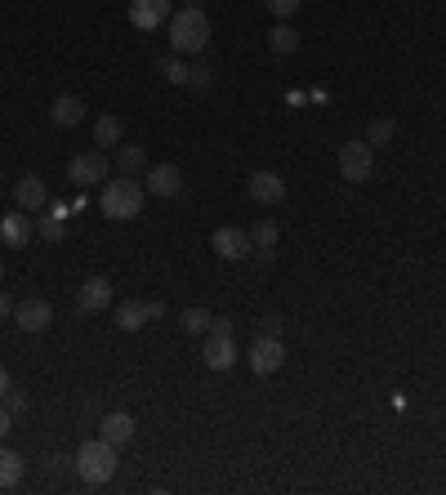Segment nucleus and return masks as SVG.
I'll list each match as a JSON object with an SVG mask.
<instances>
[{"label": "nucleus", "instance_id": "nucleus-1", "mask_svg": "<svg viewBox=\"0 0 446 495\" xmlns=\"http://www.w3.org/2000/svg\"><path fill=\"white\" fill-rule=\"evenodd\" d=\"M170 50L174 54H201L210 41V18L201 14V5H183L179 14H170Z\"/></svg>", "mask_w": 446, "mask_h": 495}, {"label": "nucleus", "instance_id": "nucleus-2", "mask_svg": "<svg viewBox=\"0 0 446 495\" xmlns=\"http://www.w3.org/2000/svg\"><path fill=\"white\" fill-rule=\"evenodd\" d=\"M99 210L116 223L143 215V188H139L134 179H125V174H116V179L108 174V179L99 183Z\"/></svg>", "mask_w": 446, "mask_h": 495}, {"label": "nucleus", "instance_id": "nucleus-20", "mask_svg": "<svg viewBox=\"0 0 446 495\" xmlns=\"http://www.w3.org/2000/svg\"><path fill=\"white\" fill-rule=\"evenodd\" d=\"M277 223L273 219H259L255 223V232H250V246H255V255L259 259H273V250H277Z\"/></svg>", "mask_w": 446, "mask_h": 495}, {"label": "nucleus", "instance_id": "nucleus-35", "mask_svg": "<svg viewBox=\"0 0 446 495\" xmlns=\"http://www.w3.org/2000/svg\"><path fill=\"white\" fill-rule=\"evenodd\" d=\"M5 317H14V299L0 290V322H5Z\"/></svg>", "mask_w": 446, "mask_h": 495}, {"label": "nucleus", "instance_id": "nucleus-29", "mask_svg": "<svg viewBox=\"0 0 446 495\" xmlns=\"http://www.w3.org/2000/svg\"><path fill=\"white\" fill-rule=\"evenodd\" d=\"M281 330H286L281 313H264V317H259V326H255V335H277V339H281Z\"/></svg>", "mask_w": 446, "mask_h": 495}, {"label": "nucleus", "instance_id": "nucleus-30", "mask_svg": "<svg viewBox=\"0 0 446 495\" xmlns=\"http://www.w3.org/2000/svg\"><path fill=\"white\" fill-rule=\"evenodd\" d=\"M299 5H304V0H268V9L277 14L281 23H286V18H295V9H299Z\"/></svg>", "mask_w": 446, "mask_h": 495}, {"label": "nucleus", "instance_id": "nucleus-13", "mask_svg": "<svg viewBox=\"0 0 446 495\" xmlns=\"http://www.w3.org/2000/svg\"><path fill=\"white\" fill-rule=\"evenodd\" d=\"M143 179H148V192H152V197H179V192H183V174H179V165H148V174H143Z\"/></svg>", "mask_w": 446, "mask_h": 495}, {"label": "nucleus", "instance_id": "nucleus-8", "mask_svg": "<svg viewBox=\"0 0 446 495\" xmlns=\"http://www.w3.org/2000/svg\"><path fill=\"white\" fill-rule=\"evenodd\" d=\"M54 322V308L45 304V299H23V304H14V326L27 330V335H45Z\"/></svg>", "mask_w": 446, "mask_h": 495}, {"label": "nucleus", "instance_id": "nucleus-28", "mask_svg": "<svg viewBox=\"0 0 446 495\" xmlns=\"http://www.w3.org/2000/svg\"><path fill=\"white\" fill-rule=\"evenodd\" d=\"M393 134H397V121L384 116V121H375V125L366 130V143H371V148H380V143H393Z\"/></svg>", "mask_w": 446, "mask_h": 495}, {"label": "nucleus", "instance_id": "nucleus-3", "mask_svg": "<svg viewBox=\"0 0 446 495\" xmlns=\"http://www.w3.org/2000/svg\"><path fill=\"white\" fill-rule=\"evenodd\" d=\"M72 469L81 473V482L85 487H103L116 478V446L103 438H90L76 446V455H72Z\"/></svg>", "mask_w": 446, "mask_h": 495}, {"label": "nucleus", "instance_id": "nucleus-38", "mask_svg": "<svg viewBox=\"0 0 446 495\" xmlns=\"http://www.w3.org/2000/svg\"><path fill=\"white\" fill-rule=\"evenodd\" d=\"M183 5H197V0H183Z\"/></svg>", "mask_w": 446, "mask_h": 495}, {"label": "nucleus", "instance_id": "nucleus-17", "mask_svg": "<svg viewBox=\"0 0 446 495\" xmlns=\"http://www.w3.org/2000/svg\"><path fill=\"white\" fill-rule=\"evenodd\" d=\"M50 121L63 125V130H72V125H81V121H85V103H81L76 94H58L54 103H50Z\"/></svg>", "mask_w": 446, "mask_h": 495}, {"label": "nucleus", "instance_id": "nucleus-23", "mask_svg": "<svg viewBox=\"0 0 446 495\" xmlns=\"http://www.w3.org/2000/svg\"><path fill=\"white\" fill-rule=\"evenodd\" d=\"M210 322H215L210 308H183V317H179L183 335H210Z\"/></svg>", "mask_w": 446, "mask_h": 495}, {"label": "nucleus", "instance_id": "nucleus-37", "mask_svg": "<svg viewBox=\"0 0 446 495\" xmlns=\"http://www.w3.org/2000/svg\"><path fill=\"white\" fill-rule=\"evenodd\" d=\"M0 281H5V264H0Z\"/></svg>", "mask_w": 446, "mask_h": 495}, {"label": "nucleus", "instance_id": "nucleus-4", "mask_svg": "<svg viewBox=\"0 0 446 495\" xmlns=\"http://www.w3.org/2000/svg\"><path fill=\"white\" fill-rule=\"evenodd\" d=\"M339 174H344L348 183H366V179L375 174V148H371L366 139H348V143L339 148Z\"/></svg>", "mask_w": 446, "mask_h": 495}, {"label": "nucleus", "instance_id": "nucleus-26", "mask_svg": "<svg viewBox=\"0 0 446 495\" xmlns=\"http://www.w3.org/2000/svg\"><path fill=\"white\" fill-rule=\"evenodd\" d=\"M36 237H41V241H63V237H67V219H58L54 210L41 215V219H36Z\"/></svg>", "mask_w": 446, "mask_h": 495}, {"label": "nucleus", "instance_id": "nucleus-16", "mask_svg": "<svg viewBox=\"0 0 446 495\" xmlns=\"http://www.w3.org/2000/svg\"><path fill=\"white\" fill-rule=\"evenodd\" d=\"M99 438L112 442V446L121 451L125 442L134 438V415H125V411H108V415L99 420Z\"/></svg>", "mask_w": 446, "mask_h": 495}, {"label": "nucleus", "instance_id": "nucleus-34", "mask_svg": "<svg viewBox=\"0 0 446 495\" xmlns=\"http://www.w3.org/2000/svg\"><path fill=\"white\" fill-rule=\"evenodd\" d=\"M9 429H14V415H9V411H5V406H0V442L9 438Z\"/></svg>", "mask_w": 446, "mask_h": 495}, {"label": "nucleus", "instance_id": "nucleus-31", "mask_svg": "<svg viewBox=\"0 0 446 495\" xmlns=\"http://www.w3.org/2000/svg\"><path fill=\"white\" fill-rule=\"evenodd\" d=\"M188 72H192V76H188V85H197V90H206V85H210V67H206V63H197V67H188Z\"/></svg>", "mask_w": 446, "mask_h": 495}, {"label": "nucleus", "instance_id": "nucleus-14", "mask_svg": "<svg viewBox=\"0 0 446 495\" xmlns=\"http://www.w3.org/2000/svg\"><path fill=\"white\" fill-rule=\"evenodd\" d=\"M14 201H18V210H45V206H50L45 179H41V174H23L18 188H14Z\"/></svg>", "mask_w": 446, "mask_h": 495}, {"label": "nucleus", "instance_id": "nucleus-25", "mask_svg": "<svg viewBox=\"0 0 446 495\" xmlns=\"http://www.w3.org/2000/svg\"><path fill=\"white\" fill-rule=\"evenodd\" d=\"M157 72L166 76L170 85H188V76H192V72H188V63H183V58H179V54L157 58Z\"/></svg>", "mask_w": 446, "mask_h": 495}, {"label": "nucleus", "instance_id": "nucleus-11", "mask_svg": "<svg viewBox=\"0 0 446 495\" xmlns=\"http://www.w3.org/2000/svg\"><path fill=\"white\" fill-rule=\"evenodd\" d=\"M237 344H232V335H206V344H201V362L210 366V371H232L237 366Z\"/></svg>", "mask_w": 446, "mask_h": 495}, {"label": "nucleus", "instance_id": "nucleus-6", "mask_svg": "<svg viewBox=\"0 0 446 495\" xmlns=\"http://www.w3.org/2000/svg\"><path fill=\"white\" fill-rule=\"evenodd\" d=\"M108 174H112V165H108V152H103V148L81 152V157L67 161V179H72L76 188H94V183H103Z\"/></svg>", "mask_w": 446, "mask_h": 495}, {"label": "nucleus", "instance_id": "nucleus-5", "mask_svg": "<svg viewBox=\"0 0 446 495\" xmlns=\"http://www.w3.org/2000/svg\"><path fill=\"white\" fill-rule=\"evenodd\" d=\"M246 362H250L255 375H277L281 366H286V344H281L277 335H255Z\"/></svg>", "mask_w": 446, "mask_h": 495}, {"label": "nucleus", "instance_id": "nucleus-24", "mask_svg": "<svg viewBox=\"0 0 446 495\" xmlns=\"http://www.w3.org/2000/svg\"><path fill=\"white\" fill-rule=\"evenodd\" d=\"M268 50H273V54H295V50H299V32L277 23V27L268 32Z\"/></svg>", "mask_w": 446, "mask_h": 495}, {"label": "nucleus", "instance_id": "nucleus-27", "mask_svg": "<svg viewBox=\"0 0 446 495\" xmlns=\"http://www.w3.org/2000/svg\"><path fill=\"white\" fill-rule=\"evenodd\" d=\"M0 406H5L14 420H18V415H27V406H32V402H27V393H23V388L9 384V388H5V397H0Z\"/></svg>", "mask_w": 446, "mask_h": 495}, {"label": "nucleus", "instance_id": "nucleus-10", "mask_svg": "<svg viewBox=\"0 0 446 495\" xmlns=\"http://www.w3.org/2000/svg\"><path fill=\"white\" fill-rule=\"evenodd\" d=\"M170 0H130V23L139 27V32H157V27H166L170 23Z\"/></svg>", "mask_w": 446, "mask_h": 495}, {"label": "nucleus", "instance_id": "nucleus-36", "mask_svg": "<svg viewBox=\"0 0 446 495\" xmlns=\"http://www.w3.org/2000/svg\"><path fill=\"white\" fill-rule=\"evenodd\" d=\"M5 388H9V371L0 366V397H5Z\"/></svg>", "mask_w": 446, "mask_h": 495}, {"label": "nucleus", "instance_id": "nucleus-33", "mask_svg": "<svg viewBox=\"0 0 446 495\" xmlns=\"http://www.w3.org/2000/svg\"><path fill=\"white\" fill-rule=\"evenodd\" d=\"M157 317H166V304L161 299H148V322H157Z\"/></svg>", "mask_w": 446, "mask_h": 495}, {"label": "nucleus", "instance_id": "nucleus-15", "mask_svg": "<svg viewBox=\"0 0 446 495\" xmlns=\"http://www.w3.org/2000/svg\"><path fill=\"white\" fill-rule=\"evenodd\" d=\"M32 237H36V223L27 219V210H14V215H5V219H0V241H5V246L23 250Z\"/></svg>", "mask_w": 446, "mask_h": 495}, {"label": "nucleus", "instance_id": "nucleus-18", "mask_svg": "<svg viewBox=\"0 0 446 495\" xmlns=\"http://www.w3.org/2000/svg\"><path fill=\"white\" fill-rule=\"evenodd\" d=\"M148 326V299H125V304H116V330H125V335H134V330Z\"/></svg>", "mask_w": 446, "mask_h": 495}, {"label": "nucleus", "instance_id": "nucleus-21", "mask_svg": "<svg viewBox=\"0 0 446 495\" xmlns=\"http://www.w3.org/2000/svg\"><path fill=\"white\" fill-rule=\"evenodd\" d=\"M23 455L18 451H9V446H0V491H9V487H18L23 482Z\"/></svg>", "mask_w": 446, "mask_h": 495}, {"label": "nucleus", "instance_id": "nucleus-12", "mask_svg": "<svg viewBox=\"0 0 446 495\" xmlns=\"http://www.w3.org/2000/svg\"><path fill=\"white\" fill-rule=\"evenodd\" d=\"M215 255H219V259H228V264H237V259L255 255V246H250V232H241V228H219V232H215Z\"/></svg>", "mask_w": 446, "mask_h": 495}, {"label": "nucleus", "instance_id": "nucleus-9", "mask_svg": "<svg viewBox=\"0 0 446 495\" xmlns=\"http://www.w3.org/2000/svg\"><path fill=\"white\" fill-rule=\"evenodd\" d=\"M112 308V281L108 277H85L76 290V313H108Z\"/></svg>", "mask_w": 446, "mask_h": 495}, {"label": "nucleus", "instance_id": "nucleus-19", "mask_svg": "<svg viewBox=\"0 0 446 495\" xmlns=\"http://www.w3.org/2000/svg\"><path fill=\"white\" fill-rule=\"evenodd\" d=\"M116 170H121L125 179H143V174H148V157H143V148H134V143L116 148Z\"/></svg>", "mask_w": 446, "mask_h": 495}, {"label": "nucleus", "instance_id": "nucleus-32", "mask_svg": "<svg viewBox=\"0 0 446 495\" xmlns=\"http://www.w3.org/2000/svg\"><path fill=\"white\" fill-rule=\"evenodd\" d=\"M210 335H232V317H215V322H210Z\"/></svg>", "mask_w": 446, "mask_h": 495}, {"label": "nucleus", "instance_id": "nucleus-7", "mask_svg": "<svg viewBox=\"0 0 446 495\" xmlns=\"http://www.w3.org/2000/svg\"><path fill=\"white\" fill-rule=\"evenodd\" d=\"M246 192H250V201H259V206H281V201H286V179H281L277 170H255V174L246 179Z\"/></svg>", "mask_w": 446, "mask_h": 495}, {"label": "nucleus", "instance_id": "nucleus-22", "mask_svg": "<svg viewBox=\"0 0 446 495\" xmlns=\"http://www.w3.org/2000/svg\"><path fill=\"white\" fill-rule=\"evenodd\" d=\"M94 143H99L103 152H112V148L121 143V116H99V121H94Z\"/></svg>", "mask_w": 446, "mask_h": 495}]
</instances>
